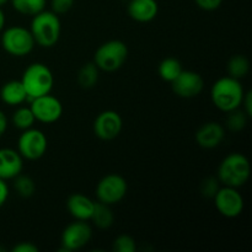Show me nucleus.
Wrapping results in <instances>:
<instances>
[{"mask_svg":"<svg viewBox=\"0 0 252 252\" xmlns=\"http://www.w3.org/2000/svg\"><path fill=\"white\" fill-rule=\"evenodd\" d=\"M112 250L116 252H134L137 250V244L132 236L122 234L113 240Z\"/></svg>","mask_w":252,"mask_h":252,"instance_id":"obj_27","label":"nucleus"},{"mask_svg":"<svg viewBox=\"0 0 252 252\" xmlns=\"http://www.w3.org/2000/svg\"><path fill=\"white\" fill-rule=\"evenodd\" d=\"M75 0H51V11L57 15H63L70 11Z\"/></svg>","mask_w":252,"mask_h":252,"instance_id":"obj_29","label":"nucleus"},{"mask_svg":"<svg viewBox=\"0 0 252 252\" xmlns=\"http://www.w3.org/2000/svg\"><path fill=\"white\" fill-rule=\"evenodd\" d=\"M122 129V117L116 111H102L94 121V133L98 139L105 140V142L116 139L121 134Z\"/></svg>","mask_w":252,"mask_h":252,"instance_id":"obj_12","label":"nucleus"},{"mask_svg":"<svg viewBox=\"0 0 252 252\" xmlns=\"http://www.w3.org/2000/svg\"><path fill=\"white\" fill-rule=\"evenodd\" d=\"M7 1H9V0H0V7H1V6H4V5L6 4Z\"/></svg>","mask_w":252,"mask_h":252,"instance_id":"obj_36","label":"nucleus"},{"mask_svg":"<svg viewBox=\"0 0 252 252\" xmlns=\"http://www.w3.org/2000/svg\"><path fill=\"white\" fill-rule=\"evenodd\" d=\"M128 191V184L123 176L118 174H108L98 181L96 186L97 202L113 206L122 201Z\"/></svg>","mask_w":252,"mask_h":252,"instance_id":"obj_8","label":"nucleus"},{"mask_svg":"<svg viewBox=\"0 0 252 252\" xmlns=\"http://www.w3.org/2000/svg\"><path fill=\"white\" fill-rule=\"evenodd\" d=\"M245 90L240 80L231 76H223L213 84L211 98L214 106L221 112H230L241 107Z\"/></svg>","mask_w":252,"mask_h":252,"instance_id":"obj_1","label":"nucleus"},{"mask_svg":"<svg viewBox=\"0 0 252 252\" xmlns=\"http://www.w3.org/2000/svg\"><path fill=\"white\" fill-rule=\"evenodd\" d=\"M21 83L26 90L27 98L32 100L38 96L51 94L54 85V76L46 64L32 63L25 69Z\"/></svg>","mask_w":252,"mask_h":252,"instance_id":"obj_4","label":"nucleus"},{"mask_svg":"<svg viewBox=\"0 0 252 252\" xmlns=\"http://www.w3.org/2000/svg\"><path fill=\"white\" fill-rule=\"evenodd\" d=\"M48 148V139L41 129L29 128L22 130L19 140H17V152L22 159L34 161L44 157Z\"/></svg>","mask_w":252,"mask_h":252,"instance_id":"obj_7","label":"nucleus"},{"mask_svg":"<svg viewBox=\"0 0 252 252\" xmlns=\"http://www.w3.org/2000/svg\"><path fill=\"white\" fill-rule=\"evenodd\" d=\"M30 108L36 118V122L46 125L57 122L63 115V105L56 96H52L51 94L32 98Z\"/></svg>","mask_w":252,"mask_h":252,"instance_id":"obj_11","label":"nucleus"},{"mask_svg":"<svg viewBox=\"0 0 252 252\" xmlns=\"http://www.w3.org/2000/svg\"><path fill=\"white\" fill-rule=\"evenodd\" d=\"M93 238V229L88 221L74 220L65 226L61 236L62 251L71 252L85 248Z\"/></svg>","mask_w":252,"mask_h":252,"instance_id":"obj_9","label":"nucleus"},{"mask_svg":"<svg viewBox=\"0 0 252 252\" xmlns=\"http://www.w3.org/2000/svg\"><path fill=\"white\" fill-rule=\"evenodd\" d=\"M7 198H9V186H7L6 181L0 179V207L6 203Z\"/></svg>","mask_w":252,"mask_h":252,"instance_id":"obj_33","label":"nucleus"},{"mask_svg":"<svg viewBox=\"0 0 252 252\" xmlns=\"http://www.w3.org/2000/svg\"><path fill=\"white\" fill-rule=\"evenodd\" d=\"M12 252H38V248L33 243L26 241V243H20L14 246Z\"/></svg>","mask_w":252,"mask_h":252,"instance_id":"obj_31","label":"nucleus"},{"mask_svg":"<svg viewBox=\"0 0 252 252\" xmlns=\"http://www.w3.org/2000/svg\"><path fill=\"white\" fill-rule=\"evenodd\" d=\"M128 58L127 44L120 39H111L101 44L95 52L94 63L100 70L113 73L125 65Z\"/></svg>","mask_w":252,"mask_h":252,"instance_id":"obj_5","label":"nucleus"},{"mask_svg":"<svg viewBox=\"0 0 252 252\" xmlns=\"http://www.w3.org/2000/svg\"><path fill=\"white\" fill-rule=\"evenodd\" d=\"M95 208V202L83 193H73L66 201V209L75 220H90Z\"/></svg>","mask_w":252,"mask_h":252,"instance_id":"obj_16","label":"nucleus"},{"mask_svg":"<svg viewBox=\"0 0 252 252\" xmlns=\"http://www.w3.org/2000/svg\"><path fill=\"white\" fill-rule=\"evenodd\" d=\"M182 70H184V68H182L181 62L174 57H167V58L162 59L159 64V68H158L159 76L166 83H172Z\"/></svg>","mask_w":252,"mask_h":252,"instance_id":"obj_20","label":"nucleus"},{"mask_svg":"<svg viewBox=\"0 0 252 252\" xmlns=\"http://www.w3.org/2000/svg\"><path fill=\"white\" fill-rule=\"evenodd\" d=\"M90 220L93 221L96 228L108 229L113 225L115 214L111 209V206L101 203V202H95V208H94V213Z\"/></svg>","mask_w":252,"mask_h":252,"instance_id":"obj_19","label":"nucleus"},{"mask_svg":"<svg viewBox=\"0 0 252 252\" xmlns=\"http://www.w3.org/2000/svg\"><path fill=\"white\" fill-rule=\"evenodd\" d=\"M34 122H36V118L30 107H19L12 113V125L17 129H29L33 127Z\"/></svg>","mask_w":252,"mask_h":252,"instance_id":"obj_25","label":"nucleus"},{"mask_svg":"<svg viewBox=\"0 0 252 252\" xmlns=\"http://www.w3.org/2000/svg\"><path fill=\"white\" fill-rule=\"evenodd\" d=\"M251 165L248 158L241 153L226 155L219 164L217 177L223 186L240 189L250 179Z\"/></svg>","mask_w":252,"mask_h":252,"instance_id":"obj_3","label":"nucleus"},{"mask_svg":"<svg viewBox=\"0 0 252 252\" xmlns=\"http://www.w3.org/2000/svg\"><path fill=\"white\" fill-rule=\"evenodd\" d=\"M12 7L19 14L34 16L46 9L47 0H10Z\"/></svg>","mask_w":252,"mask_h":252,"instance_id":"obj_22","label":"nucleus"},{"mask_svg":"<svg viewBox=\"0 0 252 252\" xmlns=\"http://www.w3.org/2000/svg\"><path fill=\"white\" fill-rule=\"evenodd\" d=\"M7 129V118L6 115L0 110V138L4 135V133L6 132Z\"/></svg>","mask_w":252,"mask_h":252,"instance_id":"obj_34","label":"nucleus"},{"mask_svg":"<svg viewBox=\"0 0 252 252\" xmlns=\"http://www.w3.org/2000/svg\"><path fill=\"white\" fill-rule=\"evenodd\" d=\"M213 199L217 211L229 219L240 216L245 206L244 197L235 187L220 186Z\"/></svg>","mask_w":252,"mask_h":252,"instance_id":"obj_10","label":"nucleus"},{"mask_svg":"<svg viewBox=\"0 0 252 252\" xmlns=\"http://www.w3.org/2000/svg\"><path fill=\"white\" fill-rule=\"evenodd\" d=\"M220 181L218 177H207L201 185V193L206 198H213L218 189H220Z\"/></svg>","mask_w":252,"mask_h":252,"instance_id":"obj_28","label":"nucleus"},{"mask_svg":"<svg viewBox=\"0 0 252 252\" xmlns=\"http://www.w3.org/2000/svg\"><path fill=\"white\" fill-rule=\"evenodd\" d=\"M34 39L30 29L22 26H11L2 30L1 47L6 53L14 57H25L33 51Z\"/></svg>","mask_w":252,"mask_h":252,"instance_id":"obj_6","label":"nucleus"},{"mask_svg":"<svg viewBox=\"0 0 252 252\" xmlns=\"http://www.w3.org/2000/svg\"><path fill=\"white\" fill-rule=\"evenodd\" d=\"M226 70H228V75L234 79H241L245 78L250 71V62L243 54H235L231 57L226 65Z\"/></svg>","mask_w":252,"mask_h":252,"instance_id":"obj_21","label":"nucleus"},{"mask_svg":"<svg viewBox=\"0 0 252 252\" xmlns=\"http://www.w3.org/2000/svg\"><path fill=\"white\" fill-rule=\"evenodd\" d=\"M194 1L199 9L204 10V11H214L220 7L223 0H194Z\"/></svg>","mask_w":252,"mask_h":252,"instance_id":"obj_30","label":"nucleus"},{"mask_svg":"<svg viewBox=\"0 0 252 252\" xmlns=\"http://www.w3.org/2000/svg\"><path fill=\"white\" fill-rule=\"evenodd\" d=\"M241 106H243L244 112H245L249 117H251L252 116V93L251 91L245 93V95H244V98H243V102H241Z\"/></svg>","mask_w":252,"mask_h":252,"instance_id":"obj_32","label":"nucleus"},{"mask_svg":"<svg viewBox=\"0 0 252 252\" xmlns=\"http://www.w3.org/2000/svg\"><path fill=\"white\" fill-rule=\"evenodd\" d=\"M24 169V159L17 150L11 148L0 149V179L7 181L21 174Z\"/></svg>","mask_w":252,"mask_h":252,"instance_id":"obj_14","label":"nucleus"},{"mask_svg":"<svg viewBox=\"0 0 252 252\" xmlns=\"http://www.w3.org/2000/svg\"><path fill=\"white\" fill-rule=\"evenodd\" d=\"M248 118L249 116L240 108L230 111V112H228V117H226V128L230 132H241L248 125Z\"/></svg>","mask_w":252,"mask_h":252,"instance_id":"obj_26","label":"nucleus"},{"mask_svg":"<svg viewBox=\"0 0 252 252\" xmlns=\"http://www.w3.org/2000/svg\"><path fill=\"white\" fill-rule=\"evenodd\" d=\"M30 31L37 46L51 48L56 46L61 38V20L53 11L44 9L43 11L32 16Z\"/></svg>","mask_w":252,"mask_h":252,"instance_id":"obj_2","label":"nucleus"},{"mask_svg":"<svg viewBox=\"0 0 252 252\" xmlns=\"http://www.w3.org/2000/svg\"><path fill=\"white\" fill-rule=\"evenodd\" d=\"M0 98L9 106L22 105L27 100V94L21 80H10L2 85Z\"/></svg>","mask_w":252,"mask_h":252,"instance_id":"obj_18","label":"nucleus"},{"mask_svg":"<svg viewBox=\"0 0 252 252\" xmlns=\"http://www.w3.org/2000/svg\"><path fill=\"white\" fill-rule=\"evenodd\" d=\"M159 12L157 0H130L128 4V15L130 19L140 24L153 21Z\"/></svg>","mask_w":252,"mask_h":252,"instance_id":"obj_17","label":"nucleus"},{"mask_svg":"<svg viewBox=\"0 0 252 252\" xmlns=\"http://www.w3.org/2000/svg\"><path fill=\"white\" fill-rule=\"evenodd\" d=\"M4 26H5V15L4 12H2L1 7H0V32H2Z\"/></svg>","mask_w":252,"mask_h":252,"instance_id":"obj_35","label":"nucleus"},{"mask_svg":"<svg viewBox=\"0 0 252 252\" xmlns=\"http://www.w3.org/2000/svg\"><path fill=\"white\" fill-rule=\"evenodd\" d=\"M100 69L95 63H86L80 68L78 73V84L83 89H93L98 81Z\"/></svg>","mask_w":252,"mask_h":252,"instance_id":"obj_23","label":"nucleus"},{"mask_svg":"<svg viewBox=\"0 0 252 252\" xmlns=\"http://www.w3.org/2000/svg\"><path fill=\"white\" fill-rule=\"evenodd\" d=\"M225 138V129L219 122H207L196 133V142L203 149L219 147Z\"/></svg>","mask_w":252,"mask_h":252,"instance_id":"obj_15","label":"nucleus"},{"mask_svg":"<svg viewBox=\"0 0 252 252\" xmlns=\"http://www.w3.org/2000/svg\"><path fill=\"white\" fill-rule=\"evenodd\" d=\"M14 180V189L16 193L22 198H30L36 192V182L29 175L21 174L17 175Z\"/></svg>","mask_w":252,"mask_h":252,"instance_id":"obj_24","label":"nucleus"},{"mask_svg":"<svg viewBox=\"0 0 252 252\" xmlns=\"http://www.w3.org/2000/svg\"><path fill=\"white\" fill-rule=\"evenodd\" d=\"M172 90L179 97L193 98L202 93L204 88V80L197 71L182 70L180 75L171 83Z\"/></svg>","mask_w":252,"mask_h":252,"instance_id":"obj_13","label":"nucleus"}]
</instances>
